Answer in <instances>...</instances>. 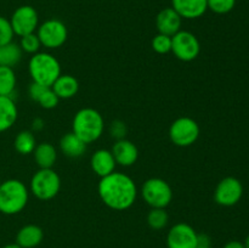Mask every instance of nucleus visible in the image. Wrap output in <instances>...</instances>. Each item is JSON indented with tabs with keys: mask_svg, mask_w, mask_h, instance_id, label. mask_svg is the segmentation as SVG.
Here are the masks:
<instances>
[{
	"mask_svg": "<svg viewBox=\"0 0 249 248\" xmlns=\"http://www.w3.org/2000/svg\"><path fill=\"white\" fill-rule=\"evenodd\" d=\"M97 192L101 201L114 211L130 208L138 196V189L134 180L123 173L116 172L101 177Z\"/></svg>",
	"mask_w": 249,
	"mask_h": 248,
	"instance_id": "f257e3e1",
	"label": "nucleus"
},
{
	"mask_svg": "<svg viewBox=\"0 0 249 248\" xmlns=\"http://www.w3.org/2000/svg\"><path fill=\"white\" fill-rule=\"evenodd\" d=\"M104 118L94 108L79 109L73 118V133L87 145L99 140L104 133Z\"/></svg>",
	"mask_w": 249,
	"mask_h": 248,
	"instance_id": "f03ea898",
	"label": "nucleus"
},
{
	"mask_svg": "<svg viewBox=\"0 0 249 248\" xmlns=\"http://www.w3.org/2000/svg\"><path fill=\"white\" fill-rule=\"evenodd\" d=\"M28 190L26 185L17 179H10L0 185V212L6 215H14L24 209L28 203Z\"/></svg>",
	"mask_w": 249,
	"mask_h": 248,
	"instance_id": "7ed1b4c3",
	"label": "nucleus"
},
{
	"mask_svg": "<svg viewBox=\"0 0 249 248\" xmlns=\"http://www.w3.org/2000/svg\"><path fill=\"white\" fill-rule=\"evenodd\" d=\"M28 70L33 82L49 88L61 75L60 62L55 56L48 53H34L29 60Z\"/></svg>",
	"mask_w": 249,
	"mask_h": 248,
	"instance_id": "20e7f679",
	"label": "nucleus"
},
{
	"mask_svg": "<svg viewBox=\"0 0 249 248\" xmlns=\"http://www.w3.org/2000/svg\"><path fill=\"white\" fill-rule=\"evenodd\" d=\"M61 189V179L57 173L49 169H39L31 180V192L41 201H49L56 197Z\"/></svg>",
	"mask_w": 249,
	"mask_h": 248,
	"instance_id": "39448f33",
	"label": "nucleus"
},
{
	"mask_svg": "<svg viewBox=\"0 0 249 248\" xmlns=\"http://www.w3.org/2000/svg\"><path fill=\"white\" fill-rule=\"evenodd\" d=\"M141 195L146 203L152 208H165L173 199V190L165 180L151 177L146 180L141 189Z\"/></svg>",
	"mask_w": 249,
	"mask_h": 248,
	"instance_id": "423d86ee",
	"label": "nucleus"
},
{
	"mask_svg": "<svg viewBox=\"0 0 249 248\" xmlns=\"http://www.w3.org/2000/svg\"><path fill=\"white\" fill-rule=\"evenodd\" d=\"M199 136V126L196 121L190 117H181L173 122L169 128V138L173 143L180 147H187L197 141Z\"/></svg>",
	"mask_w": 249,
	"mask_h": 248,
	"instance_id": "0eeeda50",
	"label": "nucleus"
},
{
	"mask_svg": "<svg viewBox=\"0 0 249 248\" xmlns=\"http://www.w3.org/2000/svg\"><path fill=\"white\" fill-rule=\"evenodd\" d=\"M36 35L43 46L48 49H57L67 40V27L60 19H48L38 27Z\"/></svg>",
	"mask_w": 249,
	"mask_h": 248,
	"instance_id": "6e6552de",
	"label": "nucleus"
},
{
	"mask_svg": "<svg viewBox=\"0 0 249 248\" xmlns=\"http://www.w3.org/2000/svg\"><path fill=\"white\" fill-rule=\"evenodd\" d=\"M172 51L180 61L190 62L199 55L201 45L194 33L189 31H179L172 36Z\"/></svg>",
	"mask_w": 249,
	"mask_h": 248,
	"instance_id": "1a4fd4ad",
	"label": "nucleus"
},
{
	"mask_svg": "<svg viewBox=\"0 0 249 248\" xmlns=\"http://www.w3.org/2000/svg\"><path fill=\"white\" fill-rule=\"evenodd\" d=\"M10 23L16 35L23 36L34 33L39 24L38 12L33 6H29V5L19 6L12 14Z\"/></svg>",
	"mask_w": 249,
	"mask_h": 248,
	"instance_id": "9d476101",
	"label": "nucleus"
},
{
	"mask_svg": "<svg viewBox=\"0 0 249 248\" xmlns=\"http://www.w3.org/2000/svg\"><path fill=\"white\" fill-rule=\"evenodd\" d=\"M243 195V186L238 179L233 177H224L216 186L214 199L219 206L232 207L240 202Z\"/></svg>",
	"mask_w": 249,
	"mask_h": 248,
	"instance_id": "9b49d317",
	"label": "nucleus"
},
{
	"mask_svg": "<svg viewBox=\"0 0 249 248\" xmlns=\"http://www.w3.org/2000/svg\"><path fill=\"white\" fill-rule=\"evenodd\" d=\"M197 236L198 233L189 224H175L168 232L167 246L168 248H197Z\"/></svg>",
	"mask_w": 249,
	"mask_h": 248,
	"instance_id": "f8f14e48",
	"label": "nucleus"
},
{
	"mask_svg": "<svg viewBox=\"0 0 249 248\" xmlns=\"http://www.w3.org/2000/svg\"><path fill=\"white\" fill-rule=\"evenodd\" d=\"M181 22L182 18L180 17V15L173 7H167L158 12L157 18H156V26H157L158 33L173 36L178 32L181 31L180 29Z\"/></svg>",
	"mask_w": 249,
	"mask_h": 248,
	"instance_id": "ddd939ff",
	"label": "nucleus"
},
{
	"mask_svg": "<svg viewBox=\"0 0 249 248\" xmlns=\"http://www.w3.org/2000/svg\"><path fill=\"white\" fill-rule=\"evenodd\" d=\"M111 152L116 163L123 165V167H130L139 158V150L135 143L125 140V139L117 140V142L112 147Z\"/></svg>",
	"mask_w": 249,
	"mask_h": 248,
	"instance_id": "4468645a",
	"label": "nucleus"
},
{
	"mask_svg": "<svg viewBox=\"0 0 249 248\" xmlns=\"http://www.w3.org/2000/svg\"><path fill=\"white\" fill-rule=\"evenodd\" d=\"M172 7L181 18L187 19L198 18L208 10L207 0H172Z\"/></svg>",
	"mask_w": 249,
	"mask_h": 248,
	"instance_id": "2eb2a0df",
	"label": "nucleus"
},
{
	"mask_svg": "<svg viewBox=\"0 0 249 248\" xmlns=\"http://www.w3.org/2000/svg\"><path fill=\"white\" fill-rule=\"evenodd\" d=\"M91 169L100 177H104L114 172L116 168V160H114L113 155L108 150H97L94 155L91 156Z\"/></svg>",
	"mask_w": 249,
	"mask_h": 248,
	"instance_id": "dca6fc26",
	"label": "nucleus"
},
{
	"mask_svg": "<svg viewBox=\"0 0 249 248\" xmlns=\"http://www.w3.org/2000/svg\"><path fill=\"white\" fill-rule=\"evenodd\" d=\"M44 232L39 226L29 224L19 229L16 236V243L22 248H34L43 241Z\"/></svg>",
	"mask_w": 249,
	"mask_h": 248,
	"instance_id": "f3484780",
	"label": "nucleus"
},
{
	"mask_svg": "<svg viewBox=\"0 0 249 248\" xmlns=\"http://www.w3.org/2000/svg\"><path fill=\"white\" fill-rule=\"evenodd\" d=\"M51 89L58 99H71L77 95L79 90V83L73 75L61 74L51 85Z\"/></svg>",
	"mask_w": 249,
	"mask_h": 248,
	"instance_id": "a211bd4d",
	"label": "nucleus"
},
{
	"mask_svg": "<svg viewBox=\"0 0 249 248\" xmlns=\"http://www.w3.org/2000/svg\"><path fill=\"white\" fill-rule=\"evenodd\" d=\"M60 148L65 156L70 158L82 157L87 151V143L78 138L74 133H68L63 135L60 140Z\"/></svg>",
	"mask_w": 249,
	"mask_h": 248,
	"instance_id": "6ab92c4d",
	"label": "nucleus"
},
{
	"mask_svg": "<svg viewBox=\"0 0 249 248\" xmlns=\"http://www.w3.org/2000/svg\"><path fill=\"white\" fill-rule=\"evenodd\" d=\"M17 121V107L12 97L0 96V133L11 128Z\"/></svg>",
	"mask_w": 249,
	"mask_h": 248,
	"instance_id": "aec40b11",
	"label": "nucleus"
},
{
	"mask_svg": "<svg viewBox=\"0 0 249 248\" xmlns=\"http://www.w3.org/2000/svg\"><path fill=\"white\" fill-rule=\"evenodd\" d=\"M34 159H36V164L39 165L40 169H49L53 168L55 164L56 158H57V153H56V148L53 147V143L49 142H41L34 150Z\"/></svg>",
	"mask_w": 249,
	"mask_h": 248,
	"instance_id": "412c9836",
	"label": "nucleus"
},
{
	"mask_svg": "<svg viewBox=\"0 0 249 248\" xmlns=\"http://www.w3.org/2000/svg\"><path fill=\"white\" fill-rule=\"evenodd\" d=\"M22 49L16 43H9L0 46V66L14 68L22 58Z\"/></svg>",
	"mask_w": 249,
	"mask_h": 248,
	"instance_id": "4be33fe9",
	"label": "nucleus"
},
{
	"mask_svg": "<svg viewBox=\"0 0 249 248\" xmlns=\"http://www.w3.org/2000/svg\"><path fill=\"white\" fill-rule=\"evenodd\" d=\"M16 88V75L14 70L6 66H0V96H10Z\"/></svg>",
	"mask_w": 249,
	"mask_h": 248,
	"instance_id": "5701e85b",
	"label": "nucleus"
},
{
	"mask_svg": "<svg viewBox=\"0 0 249 248\" xmlns=\"http://www.w3.org/2000/svg\"><path fill=\"white\" fill-rule=\"evenodd\" d=\"M36 147V138L31 131L23 130L17 134L16 139H15V148L17 152L21 155H29V153L34 152Z\"/></svg>",
	"mask_w": 249,
	"mask_h": 248,
	"instance_id": "b1692460",
	"label": "nucleus"
},
{
	"mask_svg": "<svg viewBox=\"0 0 249 248\" xmlns=\"http://www.w3.org/2000/svg\"><path fill=\"white\" fill-rule=\"evenodd\" d=\"M169 215L164 208H152L147 215V224L153 230H162L167 226Z\"/></svg>",
	"mask_w": 249,
	"mask_h": 248,
	"instance_id": "393cba45",
	"label": "nucleus"
},
{
	"mask_svg": "<svg viewBox=\"0 0 249 248\" xmlns=\"http://www.w3.org/2000/svg\"><path fill=\"white\" fill-rule=\"evenodd\" d=\"M207 5L214 14L225 15L232 11L236 5V0H207Z\"/></svg>",
	"mask_w": 249,
	"mask_h": 248,
	"instance_id": "a878e982",
	"label": "nucleus"
},
{
	"mask_svg": "<svg viewBox=\"0 0 249 248\" xmlns=\"http://www.w3.org/2000/svg\"><path fill=\"white\" fill-rule=\"evenodd\" d=\"M19 46H21L22 51L28 53H36L38 50L40 49L41 44L40 40H39L38 35L36 33L27 34V35L21 36V43H19Z\"/></svg>",
	"mask_w": 249,
	"mask_h": 248,
	"instance_id": "bb28decb",
	"label": "nucleus"
},
{
	"mask_svg": "<svg viewBox=\"0 0 249 248\" xmlns=\"http://www.w3.org/2000/svg\"><path fill=\"white\" fill-rule=\"evenodd\" d=\"M152 49L157 53H168L172 51V36L158 33L152 39Z\"/></svg>",
	"mask_w": 249,
	"mask_h": 248,
	"instance_id": "cd10ccee",
	"label": "nucleus"
},
{
	"mask_svg": "<svg viewBox=\"0 0 249 248\" xmlns=\"http://www.w3.org/2000/svg\"><path fill=\"white\" fill-rule=\"evenodd\" d=\"M14 35H15V33H14V31H12L10 19L0 16V46L6 45V44L11 43Z\"/></svg>",
	"mask_w": 249,
	"mask_h": 248,
	"instance_id": "c85d7f7f",
	"label": "nucleus"
},
{
	"mask_svg": "<svg viewBox=\"0 0 249 248\" xmlns=\"http://www.w3.org/2000/svg\"><path fill=\"white\" fill-rule=\"evenodd\" d=\"M58 97L56 96V94L53 92V90L51 88H46L45 91L41 94V96L39 97L38 100V104L40 105L43 108L45 109H51V108H55L58 104Z\"/></svg>",
	"mask_w": 249,
	"mask_h": 248,
	"instance_id": "c756f323",
	"label": "nucleus"
},
{
	"mask_svg": "<svg viewBox=\"0 0 249 248\" xmlns=\"http://www.w3.org/2000/svg\"><path fill=\"white\" fill-rule=\"evenodd\" d=\"M46 88H49V87H44V85L39 84V83L32 82L31 85H29V89H28L29 97H31V99L33 100V101L38 102L39 97H40L41 94H43V92L45 91Z\"/></svg>",
	"mask_w": 249,
	"mask_h": 248,
	"instance_id": "7c9ffc66",
	"label": "nucleus"
},
{
	"mask_svg": "<svg viewBox=\"0 0 249 248\" xmlns=\"http://www.w3.org/2000/svg\"><path fill=\"white\" fill-rule=\"evenodd\" d=\"M125 133H126V128H125V124H124L123 122L116 121L112 123L111 125L112 136H116L118 140H121V139H124L123 136L125 135Z\"/></svg>",
	"mask_w": 249,
	"mask_h": 248,
	"instance_id": "2f4dec72",
	"label": "nucleus"
},
{
	"mask_svg": "<svg viewBox=\"0 0 249 248\" xmlns=\"http://www.w3.org/2000/svg\"><path fill=\"white\" fill-rule=\"evenodd\" d=\"M197 242H198V247H211V238L204 233H198Z\"/></svg>",
	"mask_w": 249,
	"mask_h": 248,
	"instance_id": "473e14b6",
	"label": "nucleus"
},
{
	"mask_svg": "<svg viewBox=\"0 0 249 248\" xmlns=\"http://www.w3.org/2000/svg\"><path fill=\"white\" fill-rule=\"evenodd\" d=\"M224 248H246L245 243L240 242V241H230L224 246Z\"/></svg>",
	"mask_w": 249,
	"mask_h": 248,
	"instance_id": "72a5a7b5",
	"label": "nucleus"
},
{
	"mask_svg": "<svg viewBox=\"0 0 249 248\" xmlns=\"http://www.w3.org/2000/svg\"><path fill=\"white\" fill-rule=\"evenodd\" d=\"M2 248H22V247H19V246L17 245V243H11V245L4 246V247H2Z\"/></svg>",
	"mask_w": 249,
	"mask_h": 248,
	"instance_id": "f704fd0d",
	"label": "nucleus"
},
{
	"mask_svg": "<svg viewBox=\"0 0 249 248\" xmlns=\"http://www.w3.org/2000/svg\"><path fill=\"white\" fill-rule=\"evenodd\" d=\"M245 247L246 248H249V236L247 238H246V242H245Z\"/></svg>",
	"mask_w": 249,
	"mask_h": 248,
	"instance_id": "c9c22d12",
	"label": "nucleus"
},
{
	"mask_svg": "<svg viewBox=\"0 0 249 248\" xmlns=\"http://www.w3.org/2000/svg\"><path fill=\"white\" fill-rule=\"evenodd\" d=\"M197 248H212V247H197Z\"/></svg>",
	"mask_w": 249,
	"mask_h": 248,
	"instance_id": "e433bc0d",
	"label": "nucleus"
},
{
	"mask_svg": "<svg viewBox=\"0 0 249 248\" xmlns=\"http://www.w3.org/2000/svg\"><path fill=\"white\" fill-rule=\"evenodd\" d=\"M0 185H1V180H0Z\"/></svg>",
	"mask_w": 249,
	"mask_h": 248,
	"instance_id": "4c0bfd02",
	"label": "nucleus"
}]
</instances>
